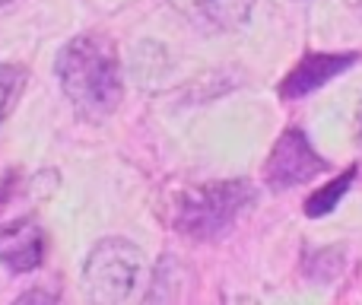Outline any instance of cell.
<instances>
[{
  "instance_id": "obj_1",
  "label": "cell",
  "mask_w": 362,
  "mask_h": 305,
  "mask_svg": "<svg viewBox=\"0 0 362 305\" xmlns=\"http://www.w3.org/2000/svg\"><path fill=\"white\" fill-rule=\"evenodd\" d=\"M57 83L70 105L89 121H102L118 108L124 96L121 83V64L115 45L99 32H86L67 42L57 54Z\"/></svg>"
},
{
  "instance_id": "obj_2",
  "label": "cell",
  "mask_w": 362,
  "mask_h": 305,
  "mask_svg": "<svg viewBox=\"0 0 362 305\" xmlns=\"http://www.w3.org/2000/svg\"><path fill=\"white\" fill-rule=\"evenodd\" d=\"M255 200V185L242 178L187 188L185 194H178L175 207H172V226L187 238L210 242V238L226 236Z\"/></svg>"
},
{
  "instance_id": "obj_3",
  "label": "cell",
  "mask_w": 362,
  "mask_h": 305,
  "mask_svg": "<svg viewBox=\"0 0 362 305\" xmlns=\"http://www.w3.org/2000/svg\"><path fill=\"white\" fill-rule=\"evenodd\" d=\"M144 258L127 238H102L83 264L80 289L89 305H121L140 280Z\"/></svg>"
},
{
  "instance_id": "obj_4",
  "label": "cell",
  "mask_w": 362,
  "mask_h": 305,
  "mask_svg": "<svg viewBox=\"0 0 362 305\" xmlns=\"http://www.w3.org/2000/svg\"><path fill=\"white\" fill-rule=\"evenodd\" d=\"M321 172H327V162L321 159L312 140L299 127L283 131L274 150H270L267 162H264V181L274 191H289L296 185H305V181L318 178Z\"/></svg>"
},
{
  "instance_id": "obj_5",
  "label": "cell",
  "mask_w": 362,
  "mask_h": 305,
  "mask_svg": "<svg viewBox=\"0 0 362 305\" xmlns=\"http://www.w3.org/2000/svg\"><path fill=\"white\" fill-rule=\"evenodd\" d=\"M356 61L359 51H312L286 74V80L280 83V96L283 99H302V96L327 86L334 76L350 70Z\"/></svg>"
},
{
  "instance_id": "obj_6",
  "label": "cell",
  "mask_w": 362,
  "mask_h": 305,
  "mask_svg": "<svg viewBox=\"0 0 362 305\" xmlns=\"http://www.w3.org/2000/svg\"><path fill=\"white\" fill-rule=\"evenodd\" d=\"M45 261V236L32 217L0 223V264L13 274H29Z\"/></svg>"
},
{
  "instance_id": "obj_7",
  "label": "cell",
  "mask_w": 362,
  "mask_h": 305,
  "mask_svg": "<svg viewBox=\"0 0 362 305\" xmlns=\"http://www.w3.org/2000/svg\"><path fill=\"white\" fill-rule=\"evenodd\" d=\"M178 6L191 10V16H200L210 25H238L248 16L245 0H178Z\"/></svg>"
},
{
  "instance_id": "obj_8",
  "label": "cell",
  "mask_w": 362,
  "mask_h": 305,
  "mask_svg": "<svg viewBox=\"0 0 362 305\" xmlns=\"http://www.w3.org/2000/svg\"><path fill=\"white\" fill-rule=\"evenodd\" d=\"M353 178H356V166H350L346 172H340L337 178L327 181L325 188H318V191L305 200V217L318 219V217H327L331 210H337V204L344 200V194L353 188Z\"/></svg>"
},
{
  "instance_id": "obj_9",
  "label": "cell",
  "mask_w": 362,
  "mask_h": 305,
  "mask_svg": "<svg viewBox=\"0 0 362 305\" xmlns=\"http://www.w3.org/2000/svg\"><path fill=\"white\" fill-rule=\"evenodd\" d=\"M23 89H25V70L16 67V64H0V125L13 115Z\"/></svg>"
},
{
  "instance_id": "obj_10",
  "label": "cell",
  "mask_w": 362,
  "mask_h": 305,
  "mask_svg": "<svg viewBox=\"0 0 362 305\" xmlns=\"http://www.w3.org/2000/svg\"><path fill=\"white\" fill-rule=\"evenodd\" d=\"M13 305H61L54 293H48V289H29V293H23Z\"/></svg>"
},
{
  "instance_id": "obj_11",
  "label": "cell",
  "mask_w": 362,
  "mask_h": 305,
  "mask_svg": "<svg viewBox=\"0 0 362 305\" xmlns=\"http://www.w3.org/2000/svg\"><path fill=\"white\" fill-rule=\"evenodd\" d=\"M356 140L362 144V102H359V112H356Z\"/></svg>"
},
{
  "instance_id": "obj_12",
  "label": "cell",
  "mask_w": 362,
  "mask_h": 305,
  "mask_svg": "<svg viewBox=\"0 0 362 305\" xmlns=\"http://www.w3.org/2000/svg\"><path fill=\"white\" fill-rule=\"evenodd\" d=\"M0 4H13V0H0Z\"/></svg>"
},
{
  "instance_id": "obj_13",
  "label": "cell",
  "mask_w": 362,
  "mask_h": 305,
  "mask_svg": "<svg viewBox=\"0 0 362 305\" xmlns=\"http://www.w3.org/2000/svg\"><path fill=\"white\" fill-rule=\"evenodd\" d=\"M359 6H362V4H359Z\"/></svg>"
}]
</instances>
